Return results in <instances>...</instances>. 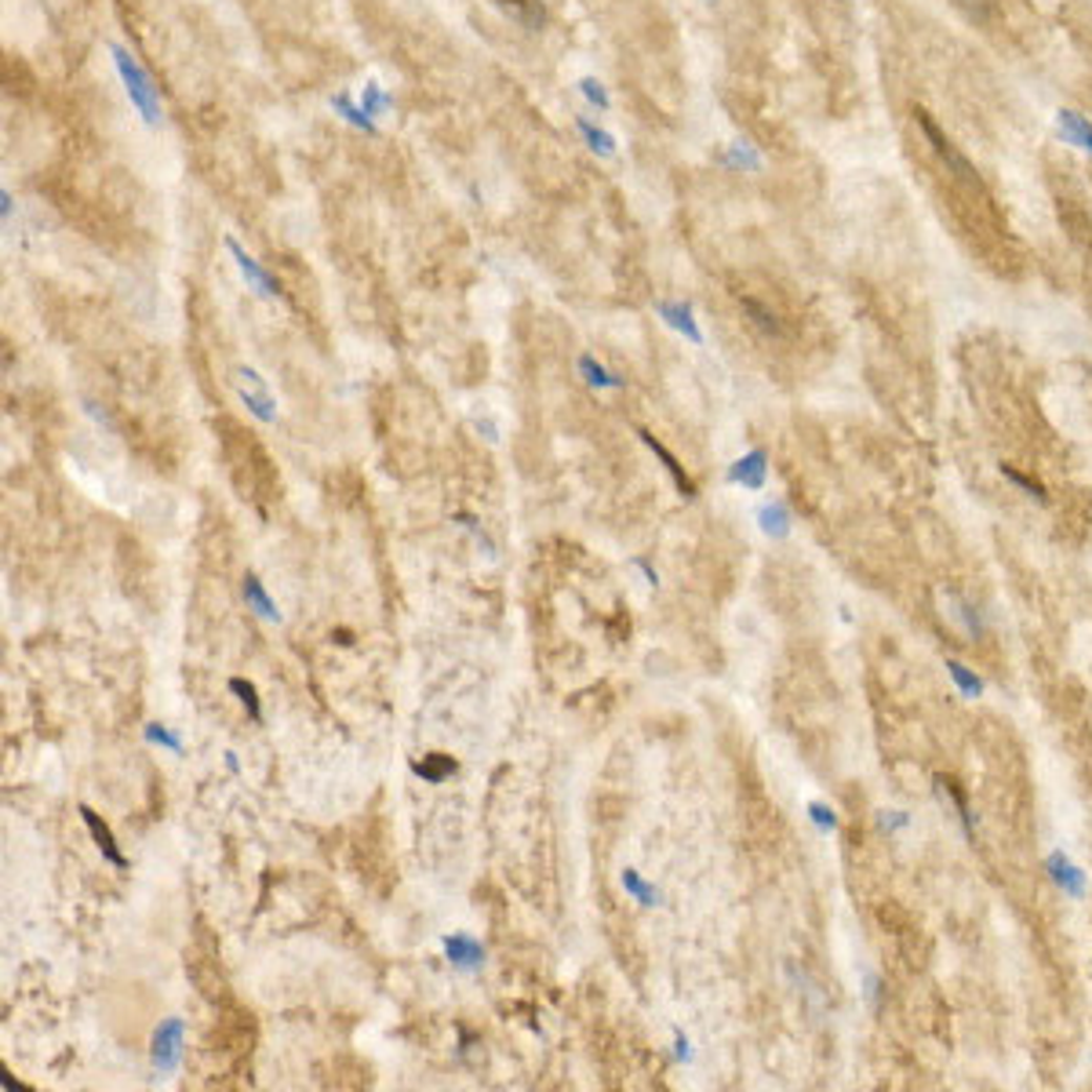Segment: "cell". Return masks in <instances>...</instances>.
<instances>
[{
	"label": "cell",
	"mask_w": 1092,
	"mask_h": 1092,
	"mask_svg": "<svg viewBox=\"0 0 1092 1092\" xmlns=\"http://www.w3.org/2000/svg\"><path fill=\"white\" fill-rule=\"evenodd\" d=\"M110 55H113V66H117L120 84H125L128 103L139 110L142 125L157 128L160 125V88L154 84V77L142 70V63L125 48V44H110Z\"/></svg>",
	"instance_id": "1"
},
{
	"label": "cell",
	"mask_w": 1092,
	"mask_h": 1092,
	"mask_svg": "<svg viewBox=\"0 0 1092 1092\" xmlns=\"http://www.w3.org/2000/svg\"><path fill=\"white\" fill-rule=\"evenodd\" d=\"M186 1056V1023L179 1016H168L157 1023L154 1038H150V1064L157 1074H175Z\"/></svg>",
	"instance_id": "2"
},
{
	"label": "cell",
	"mask_w": 1092,
	"mask_h": 1092,
	"mask_svg": "<svg viewBox=\"0 0 1092 1092\" xmlns=\"http://www.w3.org/2000/svg\"><path fill=\"white\" fill-rule=\"evenodd\" d=\"M237 397H241L244 408H248L259 423H273V419H277V401H273L270 394V383H266L255 369H248V364L237 369Z\"/></svg>",
	"instance_id": "3"
},
{
	"label": "cell",
	"mask_w": 1092,
	"mask_h": 1092,
	"mask_svg": "<svg viewBox=\"0 0 1092 1092\" xmlns=\"http://www.w3.org/2000/svg\"><path fill=\"white\" fill-rule=\"evenodd\" d=\"M226 251H230V259L237 263V273H241L244 285H248L251 292L263 295V299H277V295H281V281L273 277V273L266 270V266L259 263L255 255H248V251L241 248V241H237V237H226Z\"/></svg>",
	"instance_id": "4"
},
{
	"label": "cell",
	"mask_w": 1092,
	"mask_h": 1092,
	"mask_svg": "<svg viewBox=\"0 0 1092 1092\" xmlns=\"http://www.w3.org/2000/svg\"><path fill=\"white\" fill-rule=\"evenodd\" d=\"M1045 870H1049L1052 885H1056V889L1064 892V896H1071V899H1086V892H1089V877H1086V870H1082L1078 863H1074L1071 856H1067L1064 849H1056V852H1049V856H1045Z\"/></svg>",
	"instance_id": "5"
},
{
	"label": "cell",
	"mask_w": 1092,
	"mask_h": 1092,
	"mask_svg": "<svg viewBox=\"0 0 1092 1092\" xmlns=\"http://www.w3.org/2000/svg\"><path fill=\"white\" fill-rule=\"evenodd\" d=\"M655 313H660V320L667 328H674L677 335H685L689 342H696V347H703V328L696 320V310H692V303L685 299H660L655 303Z\"/></svg>",
	"instance_id": "6"
},
{
	"label": "cell",
	"mask_w": 1092,
	"mask_h": 1092,
	"mask_svg": "<svg viewBox=\"0 0 1092 1092\" xmlns=\"http://www.w3.org/2000/svg\"><path fill=\"white\" fill-rule=\"evenodd\" d=\"M441 946H445V958L452 961V968H463V973H477L481 965H485L488 951L485 943H481L477 936L470 933H452L441 939Z\"/></svg>",
	"instance_id": "7"
},
{
	"label": "cell",
	"mask_w": 1092,
	"mask_h": 1092,
	"mask_svg": "<svg viewBox=\"0 0 1092 1092\" xmlns=\"http://www.w3.org/2000/svg\"><path fill=\"white\" fill-rule=\"evenodd\" d=\"M77 812H81L84 827H88L91 842H95V845H98V852H103V860H106V863H113V867H117V870H128V860H125V852L117 849V838H113L110 823H106L103 816H98L95 808H88V805H81Z\"/></svg>",
	"instance_id": "8"
},
{
	"label": "cell",
	"mask_w": 1092,
	"mask_h": 1092,
	"mask_svg": "<svg viewBox=\"0 0 1092 1092\" xmlns=\"http://www.w3.org/2000/svg\"><path fill=\"white\" fill-rule=\"evenodd\" d=\"M765 477H768V452L765 448H751V452L739 455V460L729 467L732 485H743V488H751V492L765 488Z\"/></svg>",
	"instance_id": "9"
},
{
	"label": "cell",
	"mask_w": 1092,
	"mask_h": 1092,
	"mask_svg": "<svg viewBox=\"0 0 1092 1092\" xmlns=\"http://www.w3.org/2000/svg\"><path fill=\"white\" fill-rule=\"evenodd\" d=\"M933 786H936L939 805H943L946 812H951L954 820L961 823V834L973 838V812H968V801H965V794H961V786L954 780H946V776H936Z\"/></svg>",
	"instance_id": "10"
},
{
	"label": "cell",
	"mask_w": 1092,
	"mask_h": 1092,
	"mask_svg": "<svg viewBox=\"0 0 1092 1092\" xmlns=\"http://www.w3.org/2000/svg\"><path fill=\"white\" fill-rule=\"evenodd\" d=\"M332 110H335V117H342L350 128H357V132L379 135V120L372 117V113L361 106V98H354L350 91H339V95H332Z\"/></svg>",
	"instance_id": "11"
},
{
	"label": "cell",
	"mask_w": 1092,
	"mask_h": 1092,
	"mask_svg": "<svg viewBox=\"0 0 1092 1092\" xmlns=\"http://www.w3.org/2000/svg\"><path fill=\"white\" fill-rule=\"evenodd\" d=\"M1056 135L1067 142V147H1078L1082 154L1092 157V125L1082 113L1074 110H1060L1056 113Z\"/></svg>",
	"instance_id": "12"
},
{
	"label": "cell",
	"mask_w": 1092,
	"mask_h": 1092,
	"mask_svg": "<svg viewBox=\"0 0 1092 1092\" xmlns=\"http://www.w3.org/2000/svg\"><path fill=\"white\" fill-rule=\"evenodd\" d=\"M638 438L641 441H645V445L648 448H652V452H655V460H660L663 463V467H667V473H670V477H674V485H677V492H682L685 495V499H696V481H692L689 477V473H685V467H682V463H677L674 460V455H670L667 452V445H660V441H655L652 438V433H648V430H638Z\"/></svg>",
	"instance_id": "13"
},
{
	"label": "cell",
	"mask_w": 1092,
	"mask_h": 1092,
	"mask_svg": "<svg viewBox=\"0 0 1092 1092\" xmlns=\"http://www.w3.org/2000/svg\"><path fill=\"white\" fill-rule=\"evenodd\" d=\"M244 601H248V612H255L263 623H281V608L273 605V598L266 594L263 579H259L255 572L244 576Z\"/></svg>",
	"instance_id": "14"
},
{
	"label": "cell",
	"mask_w": 1092,
	"mask_h": 1092,
	"mask_svg": "<svg viewBox=\"0 0 1092 1092\" xmlns=\"http://www.w3.org/2000/svg\"><path fill=\"white\" fill-rule=\"evenodd\" d=\"M758 525L768 539H786L794 529V514L783 499H773V503H765V507H758Z\"/></svg>",
	"instance_id": "15"
},
{
	"label": "cell",
	"mask_w": 1092,
	"mask_h": 1092,
	"mask_svg": "<svg viewBox=\"0 0 1092 1092\" xmlns=\"http://www.w3.org/2000/svg\"><path fill=\"white\" fill-rule=\"evenodd\" d=\"M455 768H460V765H455L452 754H426L423 761H411V773H416L423 783H430V786H441L448 780V776H455Z\"/></svg>",
	"instance_id": "16"
},
{
	"label": "cell",
	"mask_w": 1092,
	"mask_h": 1092,
	"mask_svg": "<svg viewBox=\"0 0 1092 1092\" xmlns=\"http://www.w3.org/2000/svg\"><path fill=\"white\" fill-rule=\"evenodd\" d=\"M579 376H583V383L590 386V391H623V379L612 376V372L605 369V364L598 361V357L583 354L579 357Z\"/></svg>",
	"instance_id": "17"
},
{
	"label": "cell",
	"mask_w": 1092,
	"mask_h": 1092,
	"mask_svg": "<svg viewBox=\"0 0 1092 1092\" xmlns=\"http://www.w3.org/2000/svg\"><path fill=\"white\" fill-rule=\"evenodd\" d=\"M576 128H579V135H583V142H586V150H590V154H598V157H616V147H620V142H616L612 132L598 128L590 117H576Z\"/></svg>",
	"instance_id": "18"
},
{
	"label": "cell",
	"mask_w": 1092,
	"mask_h": 1092,
	"mask_svg": "<svg viewBox=\"0 0 1092 1092\" xmlns=\"http://www.w3.org/2000/svg\"><path fill=\"white\" fill-rule=\"evenodd\" d=\"M620 882H623L626 896H633L641 907H660V904H663V892L655 889V885H648L645 877H641L633 867H626V870H623V877H620Z\"/></svg>",
	"instance_id": "19"
},
{
	"label": "cell",
	"mask_w": 1092,
	"mask_h": 1092,
	"mask_svg": "<svg viewBox=\"0 0 1092 1092\" xmlns=\"http://www.w3.org/2000/svg\"><path fill=\"white\" fill-rule=\"evenodd\" d=\"M946 674H951V682L958 685V696L961 699H980L983 696V682L976 677V670L965 667V663L946 660Z\"/></svg>",
	"instance_id": "20"
},
{
	"label": "cell",
	"mask_w": 1092,
	"mask_h": 1092,
	"mask_svg": "<svg viewBox=\"0 0 1092 1092\" xmlns=\"http://www.w3.org/2000/svg\"><path fill=\"white\" fill-rule=\"evenodd\" d=\"M357 98H361V106H364V110H369L376 120H379V117H386V113L394 110V98H391V91H386L379 81H364V88H361V95H357Z\"/></svg>",
	"instance_id": "21"
},
{
	"label": "cell",
	"mask_w": 1092,
	"mask_h": 1092,
	"mask_svg": "<svg viewBox=\"0 0 1092 1092\" xmlns=\"http://www.w3.org/2000/svg\"><path fill=\"white\" fill-rule=\"evenodd\" d=\"M230 692L237 699H241L244 714L251 717L255 725H263V703H259V689L251 682H244V677H230Z\"/></svg>",
	"instance_id": "22"
},
{
	"label": "cell",
	"mask_w": 1092,
	"mask_h": 1092,
	"mask_svg": "<svg viewBox=\"0 0 1092 1092\" xmlns=\"http://www.w3.org/2000/svg\"><path fill=\"white\" fill-rule=\"evenodd\" d=\"M946 601H951V608H954L951 616H954V620H958L961 626H965L968 638H980V633H983V623H980V616H976V608L965 605V601H961L958 594H946Z\"/></svg>",
	"instance_id": "23"
},
{
	"label": "cell",
	"mask_w": 1092,
	"mask_h": 1092,
	"mask_svg": "<svg viewBox=\"0 0 1092 1092\" xmlns=\"http://www.w3.org/2000/svg\"><path fill=\"white\" fill-rule=\"evenodd\" d=\"M576 88H579V95H583L590 106H598L601 113L612 110V95H608V88H605V84H601L598 77H579Z\"/></svg>",
	"instance_id": "24"
},
{
	"label": "cell",
	"mask_w": 1092,
	"mask_h": 1092,
	"mask_svg": "<svg viewBox=\"0 0 1092 1092\" xmlns=\"http://www.w3.org/2000/svg\"><path fill=\"white\" fill-rule=\"evenodd\" d=\"M808 820L816 823V830H820V834H834V830L842 827L838 812L830 805H823V801H808Z\"/></svg>",
	"instance_id": "25"
},
{
	"label": "cell",
	"mask_w": 1092,
	"mask_h": 1092,
	"mask_svg": "<svg viewBox=\"0 0 1092 1092\" xmlns=\"http://www.w3.org/2000/svg\"><path fill=\"white\" fill-rule=\"evenodd\" d=\"M147 743L160 746V751H172V754H182V739L175 736L172 729H164V725H147Z\"/></svg>",
	"instance_id": "26"
},
{
	"label": "cell",
	"mask_w": 1092,
	"mask_h": 1092,
	"mask_svg": "<svg viewBox=\"0 0 1092 1092\" xmlns=\"http://www.w3.org/2000/svg\"><path fill=\"white\" fill-rule=\"evenodd\" d=\"M1002 477H1005V481H1012L1016 488H1023V492H1027V495H1034L1038 503H1045V488L1038 485L1034 477H1023V473L1016 470V467H1002Z\"/></svg>",
	"instance_id": "27"
},
{
	"label": "cell",
	"mask_w": 1092,
	"mask_h": 1092,
	"mask_svg": "<svg viewBox=\"0 0 1092 1092\" xmlns=\"http://www.w3.org/2000/svg\"><path fill=\"white\" fill-rule=\"evenodd\" d=\"M729 164H732V168H761V157L754 154V147H746V142H736V147L729 150Z\"/></svg>",
	"instance_id": "28"
},
{
	"label": "cell",
	"mask_w": 1092,
	"mask_h": 1092,
	"mask_svg": "<svg viewBox=\"0 0 1092 1092\" xmlns=\"http://www.w3.org/2000/svg\"><path fill=\"white\" fill-rule=\"evenodd\" d=\"M877 827L889 830V834H896V830L911 827V816H907V812H877Z\"/></svg>",
	"instance_id": "29"
},
{
	"label": "cell",
	"mask_w": 1092,
	"mask_h": 1092,
	"mask_svg": "<svg viewBox=\"0 0 1092 1092\" xmlns=\"http://www.w3.org/2000/svg\"><path fill=\"white\" fill-rule=\"evenodd\" d=\"M674 1056H677V1064H692V1042L682 1034V1030H674Z\"/></svg>",
	"instance_id": "30"
},
{
	"label": "cell",
	"mask_w": 1092,
	"mask_h": 1092,
	"mask_svg": "<svg viewBox=\"0 0 1092 1092\" xmlns=\"http://www.w3.org/2000/svg\"><path fill=\"white\" fill-rule=\"evenodd\" d=\"M633 569H638L641 572V576H645L648 579V586H660V572H655L652 569V561H648V557H633Z\"/></svg>",
	"instance_id": "31"
},
{
	"label": "cell",
	"mask_w": 1092,
	"mask_h": 1092,
	"mask_svg": "<svg viewBox=\"0 0 1092 1092\" xmlns=\"http://www.w3.org/2000/svg\"><path fill=\"white\" fill-rule=\"evenodd\" d=\"M863 980H867V1002L877 1005V995H882V980H877V973H863Z\"/></svg>",
	"instance_id": "32"
},
{
	"label": "cell",
	"mask_w": 1092,
	"mask_h": 1092,
	"mask_svg": "<svg viewBox=\"0 0 1092 1092\" xmlns=\"http://www.w3.org/2000/svg\"><path fill=\"white\" fill-rule=\"evenodd\" d=\"M0 204H4V208H0V211H4V223H12V190H0Z\"/></svg>",
	"instance_id": "33"
},
{
	"label": "cell",
	"mask_w": 1092,
	"mask_h": 1092,
	"mask_svg": "<svg viewBox=\"0 0 1092 1092\" xmlns=\"http://www.w3.org/2000/svg\"><path fill=\"white\" fill-rule=\"evenodd\" d=\"M961 7H968V12H983L987 7V0H958Z\"/></svg>",
	"instance_id": "34"
}]
</instances>
